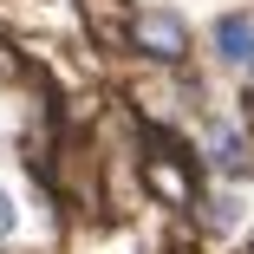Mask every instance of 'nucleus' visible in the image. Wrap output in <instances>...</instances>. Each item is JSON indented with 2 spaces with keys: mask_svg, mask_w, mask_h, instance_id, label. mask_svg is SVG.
Here are the masks:
<instances>
[{
  "mask_svg": "<svg viewBox=\"0 0 254 254\" xmlns=\"http://www.w3.org/2000/svg\"><path fill=\"white\" fill-rule=\"evenodd\" d=\"M209 53H215V65L254 78V7H235L209 26Z\"/></svg>",
  "mask_w": 254,
  "mask_h": 254,
  "instance_id": "7ed1b4c3",
  "label": "nucleus"
},
{
  "mask_svg": "<svg viewBox=\"0 0 254 254\" xmlns=\"http://www.w3.org/2000/svg\"><path fill=\"white\" fill-rule=\"evenodd\" d=\"M202 222H209V228H235V195H228V189L202 195Z\"/></svg>",
  "mask_w": 254,
  "mask_h": 254,
  "instance_id": "39448f33",
  "label": "nucleus"
},
{
  "mask_svg": "<svg viewBox=\"0 0 254 254\" xmlns=\"http://www.w3.org/2000/svg\"><path fill=\"white\" fill-rule=\"evenodd\" d=\"M20 222H26V215H20V195L0 183V248H7V241H20Z\"/></svg>",
  "mask_w": 254,
  "mask_h": 254,
  "instance_id": "20e7f679",
  "label": "nucleus"
},
{
  "mask_svg": "<svg viewBox=\"0 0 254 254\" xmlns=\"http://www.w3.org/2000/svg\"><path fill=\"white\" fill-rule=\"evenodd\" d=\"M130 46L143 59H157V65H183L189 59V26H183V13H170V7H143L137 20H130Z\"/></svg>",
  "mask_w": 254,
  "mask_h": 254,
  "instance_id": "f03ea898",
  "label": "nucleus"
},
{
  "mask_svg": "<svg viewBox=\"0 0 254 254\" xmlns=\"http://www.w3.org/2000/svg\"><path fill=\"white\" fill-rule=\"evenodd\" d=\"M195 157L209 163L222 183H235V176H248V170H254V137H248V124H241L235 111H215V118H202Z\"/></svg>",
  "mask_w": 254,
  "mask_h": 254,
  "instance_id": "f257e3e1",
  "label": "nucleus"
}]
</instances>
